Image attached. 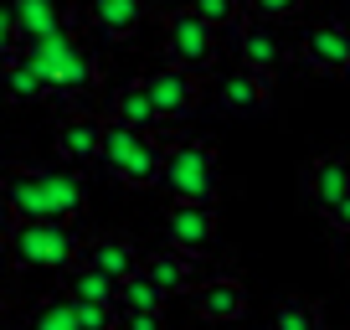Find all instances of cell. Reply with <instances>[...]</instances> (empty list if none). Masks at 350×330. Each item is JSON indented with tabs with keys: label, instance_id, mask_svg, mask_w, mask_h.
<instances>
[{
	"label": "cell",
	"instance_id": "obj_1",
	"mask_svg": "<svg viewBox=\"0 0 350 330\" xmlns=\"http://www.w3.org/2000/svg\"><path fill=\"white\" fill-rule=\"evenodd\" d=\"M0 242H5L16 268H52V274H67L83 253L72 222H52V217L21 222L11 212H0Z\"/></svg>",
	"mask_w": 350,
	"mask_h": 330
},
{
	"label": "cell",
	"instance_id": "obj_2",
	"mask_svg": "<svg viewBox=\"0 0 350 330\" xmlns=\"http://www.w3.org/2000/svg\"><path fill=\"white\" fill-rule=\"evenodd\" d=\"M16 52L31 62V73L46 83V99H83L88 88H98V57L88 52V47H77L72 31L62 36H42V42H21Z\"/></svg>",
	"mask_w": 350,
	"mask_h": 330
},
{
	"label": "cell",
	"instance_id": "obj_3",
	"mask_svg": "<svg viewBox=\"0 0 350 330\" xmlns=\"http://www.w3.org/2000/svg\"><path fill=\"white\" fill-rule=\"evenodd\" d=\"M154 186L170 201H201V207H217L221 196V170H217V150L206 140H180L165 144L160 160V181Z\"/></svg>",
	"mask_w": 350,
	"mask_h": 330
},
{
	"label": "cell",
	"instance_id": "obj_4",
	"mask_svg": "<svg viewBox=\"0 0 350 330\" xmlns=\"http://www.w3.org/2000/svg\"><path fill=\"white\" fill-rule=\"evenodd\" d=\"M160 160L165 144L154 140V129H134V124L103 119V140H98V165L124 186H154L160 181Z\"/></svg>",
	"mask_w": 350,
	"mask_h": 330
},
{
	"label": "cell",
	"instance_id": "obj_5",
	"mask_svg": "<svg viewBox=\"0 0 350 330\" xmlns=\"http://www.w3.org/2000/svg\"><path fill=\"white\" fill-rule=\"evenodd\" d=\"M165 57L186 73H211L217 67V26H206L191 5L165 11Z\"/></svg>",
	"mask_w": 350,
	"mask_h": 330
},
{
	"label": "cell",
	"instance_id": "obj_6",
	"mask_svg": "<svg viewBox=\"0 0 350 330\" xmlns=\"http://www.w3.org/2000/svg\"><path fill=\"white\" fill-rule=\"evenodd\" d=\"M139 83H144V93H150V103H154V114H160V124H165V119H191V114H196V103H201L196 73H186V67H175V62L154 67V73L139 77Z\"/></svg>",
	"mask_w": 350,
	"mask_h": 330
},
{
	"label": "cell",
	"instance_id": "obj_7",
	"mask_svg": "<svg viewBox=\"0 0 350 330\" xmlns=\"http://www.w3.org/2000/svg\"><path fill=\"white\" fill-rule=\"evenodd\" d=\"M299 57H304V67L319 73V77H345L350 73V26H340V21L314 26V31L299 42Z\"/></svg>",
	"mask_w": 350,
	"mask_h": 330
},
{
	"label": "cell",
	"instance_id": "obj_8",
	"mask_svg": "<svg viewBox=\"0 0 350 330\" xmlns=\"http://www.w3.org/2000/svg\"><path fill=\"white\" fill-rule=\"evenodd\" d=\"M11 5V26H16V47L21 42H42V36H62L77 26V16L62 0H5Z\"/></svg>",
	"mask_w": 350,
	"mask_h": 330
},
{
	"label": "cell",
	"instance_id": "obj_9",
	"mask_svg": "<svg viewBox=\"0 0 350 330\" xmlns=\"http://www.w3.org/2000/svg\"><path fill=\"white\" fill-rule=\"evenodd\" d=\"M165 238H170V248H180V253H206L211 242H217V212L201 207V201H175L170 217H165Z\"/></svg>",
	"mask_w": 350,
	"mask_h": 330
},
{
	"label": "cell",
	"instance_id": "obj_10",
	"mask_svg": "<svg viewBox=\"0 0 350 330\" xmlns=\"http://www.w3.org/2000/svg\"><path fill=\"white\" fill-rule=\"evenodd\" d=\"M237 57H242V67H252V73H262V77H273L278 67H284V36H278V26L273 21H247L242 16V31H237Z\"/></svg>",
	"mask_w": 350,
	"mask_h": 330
},
{
	"label": "cell",
	"instance_id": "obj_11",
	"mask_svg": "<svg viewBox=\"0 0 350 330\" xmlns=\"http://www.w3.org/2000/svg\"><path fill=\"white\" fill-rule=\"evenodd\" d=\"M268 99H273V83L262 73H252V67H237V73L217 77V103L227 114H258V109H268Z\"/></svg>",
	"mask_w": 350,
	"mask_h": 330
},
{
	"label": "cell",
	"instance_id": "obj_12",
	"mask_svg": "<svg viewBox=\"0 0 350 330\" xmlns=\"http://www.w3.org/2000/svg\"><path fill=\"white\" fill-rule=\"evenodd\" d=\"M345 191H350V155H319V160L304 170V196L314 201L319 212L335 207Z\"/></svg>",
	"mask_w": 350,
	"mask_h": 330
},
{
	"label": "cell",
	"instance_id": "obj_13",
	"mask_svg": "<svg viewBox=\"0 0 350 330\" xmlns=\"http://www.w3.org/2000/svg\"><path fill=\"white\" fill-rule=\"evenodd\" d=\"M88 21L109 42H129L144 21V0H88Z\"/></svg>",
	"mask_w": 350,
	"mask_h": 330
},
{
	"label": "cell",
	"instance_id": "obj_14",
	"mask_svg": "<svg viewBox=\"0 0 350 330\" xmlns=\"http://www.w3.org/2000/svg\"><path fill=\"white\" fill-rule=\"evenodd\" d=\"M98 140H103V119L72 114V119H62V129H57V155H62L67 165H93L98 160Z\"/></svg>",
	"mask_w": 350,
	"mask_h": 330
},
{
	"label": "cell",
	"instance_id": "obj_15",
	"mask_svg": "<svg viewBox=\"0 0 350 330\" xmlns=\"http://www.w3.org/2000/svg\"><path fill=\"white\" fill-rule=\"evenodd\" d=\"M83 264H93V268H103L109 279H129L134 268H139V253H134V242L129 238H119V232H103V238H93V242H83Z\"/></svg>",
	"mask_w": 350,
	"mask_h": 330
},
{
	"label": "cell",
	"instance_id": "obj_16",
	"mask_svg": "<svg viewBox=\"0 0 350 330\" xmlns=\"http://www.w3.org/2000/svg\"><path fill=\"white\" fill-rule=\"evenodd\" d=\"M139 274L154 279L165 294H186V289L196 284V264H191V253H180V248H170V253H144Z\"/></svg>",
	"mask_w": 350,
	"mask_h": 330
},
{
	"label": "cell",
	"instance_id": "obj_17",
	"mask_svg": "<svg viewBox=\"0 0 350 330\" xmlns=\"http://www.w3.org/2000/svg\"><path fill=\"white\" fill-rule=\"evenodd\" d=\"M247 309V289L237 279H206L196 289V315L201 320H237Z\"/></svg>",
	"mask_w": 350,
	"mask_h": 330
},
{
	"label": "cell",
	"instance_id": "obj_18",
	"mask_svg": "<svg viewBox=\"0 0 350 330\" xmlns=\"http://www.w3.org/2000/svg\"><path fill=\"white\" fill-rule=\"evenodd\" d=\"M0 93H5L11 103H42L46 83L31 73V62H26L21 52H5V57H0Z\"/></svg>",
	"mask_w": 350,
	"mask_h": 330
},
{
	"label": "cell",
	"instance_id": "obj_19",
	"mask_svg": "<svg viewBox=\"0 0 350 330\" xmlns=\"http://www.w3.org/2000/svg\"><path fill=\"white\" fill-rule=\"evenodd\" d=\"M113 119H119V124H134V129H154V124H160V114H154L144 83H124V88L113 93Z\"/></svg>",
	"mask_w": 350,
	"mask_h": 330
},
{
	"label": "cell",
	"instance_id": "obj_20",
	"mask_svg": "<svg viewBox=\"0 0 350 330\" xmlns=\"http://www.w3.org/2000/svg\"><path fill=\"white\" fill-rule=\"evenodd\" d=\"M165 289L154 284V279H144L139 268H134L129 279H119V294H113V309H165Z\"/></svg>",
	"mask_w": 350,
	"mask_h": 330
},
{
	"label": "cell",
	"instance_id": "obj_21",
	"mask_svg": "<svg viewBox=\"0 0 350 330\" xmlns=\"http://www.w3.org/2000/svg\"><path fill=\"white\" fill-rule=\"evenodd\" d=\"M67 294H72V299H109V305H113L119 279H109L103 268H93V264H72V268H67Z\"/></svg>",
	"mask_w": 350,
	"mask_h": 330
},
{
	"label": "cell",
	"instance_id": "obj_22",
	"mask_svg": "<svg viewBox=\"0 0 350 330\" xmlns=\"http://www.w3.org/2000/svg\"><path fill=\"white\" fill-rule=\"evenodd\" d=\"M273 330H319V305H314V299H299V294L278 299Z\"/></svg>",
	"mask_w": 350,
	"mask_h": 330
},
{
	"label": "cell",
	"instance_id": "obj_23",
	"mask_svg": "<svg viewBox=\"0 0 350 330\" xmlns=\"http://www.w3.org/2000/svg\"><path fill=\"white\" fill-rule=\"evenodd\" d=\"M67 305H72L77 330H119V309H113L109 299H72L67 294Z\"/></svg>",
	"mask_w": 350,
	"mask_h": 330
},
{
	"label": "cell",
	"instance_id": "obj_24",
	"mask_svg": "<svg viewBox=\"0 0 350 330\" xmlns=\"http://www.w3.org/2000/svg\"><path fill=\"white\" fill-rule=\"evenodd\" d=\"M191 11L201 16L206 26H242V11H247V0H191Z\"/></svg>",
	"mask_w": 350,
	"mask_h": 330
},
{
	"label": "cell",
	"instance_id": "obj_25",
	"mask_svg": "<svg viewBox=\"0 0 350 330\" xmlns=\"http://www.w3.org/2000/svg\"><path fill=\"white\" fill-rule=\"evenodd\" d=\"M31 330H77L72 305H67V299H42V305L31 309Z\"/></svg>",
	"mask_w": 350,
	"mask_h": 330
},
{
	"label": "cell",
	"instance_id": "obj_26",
	"mask_svg": "<svg viewBox=\"0 0 350 330\" xmlns=\"http://www.w3.org/2000/svg\"><path fill=\"white\" fill-rule=\"evenodd\" d=\"M119 330H165V309H119Z\"/></svg>",
	"mask_w": 350,
	"mask_h": 330
},
{
	"label": "cell",
	"instance_id": "obj_27",
	"mask_svg": "<svg viewBox=\"0 0 350 330\" xmlns=\"http://www.w3.org/2000/svg\"><path fill=\"white\" fill-rule=\"evenodd\" d=\"M325 217H329V227H335V232H350V191L335 201V207H325Z\"/></svg>",
	"mask_w": 350,
	"mask_h": 330
},
{
	"label": "cell",
	"instance_id": "obj_28",
	"mask_svg": "<svg viewBox=\"0 0 350 330\" xmlns=\"http://www.w3.org/2000/svg\"><path fill=\"white\" fill-rule=\"evenodd\" d=\"M340 253H345V268H350V232H340Z\"/></svg>",
	"mask_w": 350,
	"mask_h": 330
},
{
	"label": "cell",
	"instance_id": "obj_29",
	"mask_svg": "<svg viewBox=\"0 0 350 330\" xmlns=\"http://www.w3.org/2000/svg\"><path fill=\"white\" fill-rule=\"evenodd\" d=\"M0 305H5V274H0Z\"/></svg>",
	"mask_w": 350,
	"mask_h": 330
},
{
	"label": "cell",
	"instance_id": "obj_30",
	"mask_svg": "<svg viewBox=\"0 0 350 330\" xmlns=\"http://www.w3.org/2000/svg\"><path fill=\"white\" fill-rule=\"evenodd\" d=\"M0 320H5V305H0Z\"/></svg>",
	"mask_w": 350,
	"mask_h": 330
},
{
	"label": "cell",
	"instance_id": "obj_31",
	"mask_svg": "<svg viewBox=\"0 0 350 330\" xmlns=\"http://www.w3.org/2000/svg\"><path fill=\"white\" fill-rule=\"evenodd\" d=\"M294 5H304V0H294Z\"/></svg>",
	"mask_w": 350,
	"mask_h": 330
}]
</instances>
